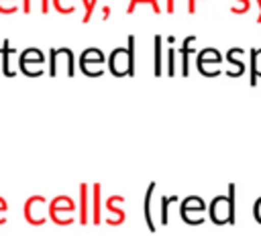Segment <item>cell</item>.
<instances>
[{
	"label": "cell",
	"instance_id": "obj_3",
	"mask_svg": "<svg viewBox=\"0 0 261 236\" xmlns=\"http://www.w3.org/2000/svg\"><path fill=\"white\" fill-rule=\"evenodd\" d=\"M45 55L37 47H29L18 55V71L24 73L27 77H39L45 73Z\"/></svg>",
	"mask_w": 261,
	"mask_h": 236
},
{
	"label": "cell",
	"instance_id": "obj_11",
	"mask_svg": "<svg viewBox=\"0 0 261 236\" xmlns=\"http://www.w3.org/2000/svg\"><path fill=\"white\" fill-rule=\"evenodd\" d=\"M90 195H92V185L88 183H80V205H77V212H80V224L86 226L90 222Z\"/></svg>",
	"mask_w": 261,
	"mask_h": 236
},
{
	"label": "cell",
	"instance_id": "obj_26",
	"mask_svg": "<svg viewBox=\"0 0 261 236\" xmlns=\"http://www.w3.org/2000/svg\"><path fill=\"white\" fill-rule=\"evenodd\" d=\"M96 2H98V0H82V4H84V16H82V22H90Z\"/></svg>",
	"mask_w": 261,
	"mask_h": 236
},
{
	"label": "cell",
	"instance_id": "obj_30",
	"mask_svg": "<svg viewBox=\"0 0 261 236\" xmlns=\"http://www.w3.org/2000/svg\"><path fill=\"white\" fill-rule=\"evenodd\" d=\"M188 12H190V14L196 12V0H188Z\"/></svg>",
	"mask_w": 261,
	"mask_h": 236
},
{
	"label": "cell",
	"instance_id": "obj_14",
	"mask_svg": "<svg viewBox=\"0 0 261 236\" xmlns=\"http://www.w3.org/2000/svg\"><path fill=\"white\" fill-rule=\"evenodd\" d=\"M157 189V183L151 181L147 191H145V203H143V216H145V222H147V228L149 232H155V222H153V208H151V201H153V193Z\"/></svg>",
	"mask_w": 261,
	"mask_h": 236
},
{
	"label": "cell",
	"instance_id": "obj_27",
	"mask_svg": "<svg viewBox=\"0 0 261 236\" xmlns=\"http://www.w3.org/2000/svg\"><path fill=\"white\" fill-rule=\"evenodd\" d=\"M16 0H0V14H14L18 6L14 4Z\"/></svg>",
	"mask_w": 261,
	"mask_h": 236
},
{
	"label": "cell",
	"instance_id": "obj_10",
	"mask_svg": "<svg viewBox=\"0 0 261 236\" xmlns=\"http://www.w3.org/2000/svg\"><path fill=\"white\" fill-rule=\"evenodd\" d=\"M196 37L194 35H188L181 43H179V59H181V77H188L190 75V57L196 55Z\"/></svg>",
	"mask_w": 261,
	"mask_h": 236
},
{
	"label": "cell",
	"instance_id": "obj_16",
	"mask_svg": "<svg viewBox=\"0 0 261 236\" xmlns=\"http://www.w3.org/2000/svg\"><path fill=\"white\" fill-rule=\"evenodd\" d=\"M249 57H251V69H249L251 77H249V83H251V87H255L259 77H261V49H251Z\"/></svg>",
	"mask_w": 261,
	"mask_h": 236
},
{
	"label": "cell",
	"instance_id": "obj_2",
	"mask_svg": "<svg viewBox=\"0 0 261 236\" xmlns=\"http://www.w3.org/2000/svg\"><path fill=\"white\" fill-rule=\"evenodd\" d=\"M65 67V75L73 77L75 75V59L73 51L69 47H51L49 49V75L57 77L59 69Z\"/></svg>",
	"mask_w": 261,
	"mask_h": 236
},
{
	"label": "cell",
	"instance_id": "obj_22",
	"mask_svg": "<svg viewBox=\"0 0 261 236\" xmlns=\"http://www.w3.org/2000/svg\"><path fill=\"white\" fill-rule=\"evenodd\" d=\"M177 199H179L177 195L161 197V216H159V222H161L163 226H167V222H169V205H171V203H175Z\"/></svg>",
	"mask_w": 261,
	"mask_h": 236
},
{
	"label": "cell",
	"instance_id": "obj_9",
	"mask_svg": "<svg viewBox=\"0 0 261 236\" xmlns=\"http://www.w3.org/2000/svg\"><path fill=\"white\" fill-rule=\"evenodd\" d=\"M208 216L214 224L222 226V224H228V199L226 195H216L208 208Z\"/></svg>",
	"mask_w": 261,
	"mask_h": 236
},
{
	"label": "cell",
	"instance_id": "obj_28",
	"mask_svg": "<svg viewBox=\"0 0 261 236\" xmlns=\"http://www.w3.org/2000/svg\"><path fill=\"white\" fill-rule=\"evenodd\" d=\"M6 212H8V201L0 195V226H2V224H6V216H4Z\"/></svg>",
	"mask_w": 261,
	"mask_h": 236
},
{
	"label": "cell",
	"instance_id": "obj_19",
	"mask_svg": "<svg viewBox=\"0 0 261 236\" xmlns=\"http://www.w3.org/2000/svg\"><path fill=\"white\" fill-rule=\"evenodd\" d=\"M80 61H86V63H106V57L104 53L98 49V47H88L82 55H80Z\"/></svg>",
	"mask_w": 261,
	"mask_h": 236
},
{
	"label": "cell",
	"instance_id": "obj_15",
	"mask_svg": "<svg viewBox=\"0 0 261 236\" xmlns=\"http://www.w3.org/2000/svg\"><path fill=\"white\" fill-rule=\"evenodd\" d=\"M153 73L155 77H161L163 75V37L161 35H155L153 39Z\"/></svg>",
	"mask_w": 261,
	"mask_h": 236
},
{
	"label": "cell",
	"instance_id": "obj_13",
	"mask_svg": "<svg viewBox=\"0 0 261 236\" xmlns=\"http://www.w3.org/2000/svg\"><path fill=\"white\" fill-rule=\"evenodd\" d=\"M102 185L100 183H92V195H90V201H92V210H90V220L92 224H100L102 222Z\"/></svg>",
	"mask_w": 261,
	"mask_h": 236
},
{
	"label": "cell",
	"instance_id": "obj_32",
	"mask_svg": "<svg viewBox=\"0 0 261 236\" xmlns=\"http://www.w3.org/2000/svg\"><path fill=\"white\" fill-rule=\"evenodd\" d=\"M257 6H259V16H257V22L261 24V0H257Z\"/></svg>",
	"mask_w": 261,
	"mask_h": 236
},
{
	"label": "cell",
	"instance_id": "obj_7",
	"mask_svg": "<svg viewBox=\"0 0 261 236\" xmlns=\"http://www.w3.org/2000/svg\"><path fill=\"white\" fill-rule=\"evenodd\" d=\"M106 69L114 75V77H124L130 71V63H128V51L126 47H116L112 49V53L106 59Z\"/></svg>",
	"mask_w": 261,
	"mask_h": 236
},
{
	"label": "cell",
	"instance_id": "obj_20",
	"mask_svg": "<svg viewBox=\"0 0 261 236\" xmlns=\"http://www.w3.org/2000/svg\"><path fill=\"white\" fill-rule=\"evenodd\" d=\"M126 51H128V63H130L128 75L135 77V73H137V61H135V57H137V39L133 35H128V39H126Z\"/></svg>",
	"mask_w": 261,
	"mask_h": 236
},
{
	"label": "cell",
	"instance_id": "obj_8",
	"mask_svg": "<svg viewBox=\"0 0 261 236\" xmlns=\"http://www.w3.org/2000/svg\"><path fill=\"white\" fill-rule=\"evenodd\" d=\"M14 55H16L14 47L10 45L8 39H4L2 47H0V69H2L4 77H14L18 71V67H14Z\"/></svg>",
	"mask_w": 261,
	"mask_h": 236
},
{
	"label": "cell",
	"instance_id": "obj_17",
	"mask_svg": "<svg viewBox=\"0 0 261 236\" xmlns=\"http://www.w3.org/2000/svg\"><path fill=\"white\" fill-rule=\"evenodd\" d=\"M241 53H245L241 47H232V49H228V51H226V61H228V65H234V67H237V69H234V73H232L230 77H239V75H243V73H245V61L237 59V55H241Z\"/></svg>",
	"mask_w": 261,
	"mask_h": 236
},
{
	"label": "cell",
	"instance_id": "obj_31",
	"mask_svg": "<svg viewBox=\"0 0 261 236\" xmlns=\"http://www.w3.org/2000/svg\"><path fill=\"white\" fill-rule=\"evenodd\" d=\"M108 16H110V8L104 6V8H102V20H108Z\"/></svg>",
	"mask_w": 261,
	"mask_h": 236
},
{
	"label": "cell",
	"instance_id": "obj_25",
	"mask_svg": "<svg viewBox=\"0 0 261 236\" xmlns=\"http://www.w3.org/2000/svg\"><path fill=\"white\" fill-rule=\"evenodd\" d=\"M53 8L59 12V14H73L75 12V4L71 2H65V0H51Z\"/></svg>",
	"mask_w": 261,
	"mask_h": 236
},
{
	"label": "cell",
	"instance_id": "obj_5",
	"mask_svg": "<svg viewBox=\"0 0 261 236\" xmlns=\"http://www.w3.org/2000/svg\"><path fill=\"white\" fill-rule=\"evenodd\" d=\"M22 216L31 226H43L49 220L47 218V199H45V195H39V193L31 195L22 205Z\"/></svg>",
	"mask_w": 261,
	"mask_h": 236
},
{
	"label": "cell",
	"instance_id": "obj_18",
	"mask_svg": "<svg viewBox=\"0 0 261 236\" xmlns=\"http://www.w3.org/2000/svg\"><path fill=\"white\" fill-rule=\"evenodd\" d=\"M228 226H234L237 222V185L234 183H228Z\"/></svg>",
	"mask_w": 261,
	"mask_h": 236
},
{
	"label": "cell",
	"instance_id": "obj_29",
	"mask_svg": "<svg viewBox=\"0 0 261 236\" xmlns=\"http://www.w3.org/2000/svg\"><path fill=\"white\" fill-rule=\"evenodd\" d=\"M253 218L257 224H261V197H257V201L253 203Z\"/></svg>",
	"mask_w": 261,
	"mask_h": 236
},
{
	"label": "cell",
	"instance_id": "obj_24",
	"mask_svg": "<svg viewBox=\"0 0 261 236\" xmlns=\"http://www.w3.org/2000/svg\"><path fill=\"white\" fill-rule=\"evenodd\" d=\"M175 57H177V51H175L173 47H169V49H167V69H165L167 77H175V73H177V67H175Z\"/></svg>",
	"mask_w": 261,
	"mask_h": 236
},
{
	"label": "cell",
	"instance_id": "obj_21",
	"mask_svg": "<svg viewBox=\"0 0 261 236\" xmlns=\"http://www.w3.org/2000/svg\"><path fill=\"white\" fill-rule=\"evenodd\" d=\"M80 69H82V73L88 75V77H100V75L106 71L102 63H86V61H80Z\"/></svg>",
	"mask_w": 261,
	"mask_h": 236
},
{
	"label": "cell",
	"instance_id": "obj_1",
	"mask_svg": "<svg viewBox=\"0 0 261 236\" xmlns=\"http://www.w3.org/2000/svg\"><path fill=\"white\" fill-rule=\"evenodd\" d=\"M77 205L69 195H55L49 203H47V218L57 224V226H71L75 222L73 214H75Z\"/></svg>",
	"mask_w": 261,
	"mask_h": 236
},
{
	"label": "cell",
	"instance_id": "obj_12",
	"mask_svg": "<svg viewBox=\"0 0 261 236\" xmlns=\"http://www.w3.org/2000/svg\"><path fill=\"white\" fill-rule=\"evenodd\" d=\"M124 201V195H120V193H112L108 199H106V210H108V214H112V216H116L114 218V222L110 224V226H120L122 222H124V218H126V212L120 208V203Z\"/></svg>",
	"mask_w": 261,
	"mask_h": 236
},
{
	"label": "cell",
	"instance_id": "obj_4",
	"mask_svg": "<svg viewBox=\"0 0 261 236\" xmlns=\"http://www.w3.org/2000/svg\"><path fill=\"white\" fill-rule=\"evenodd\" d=\"M220 63H222V55L218 53V49L214 47H206L202 49L200 53H196V69L206 75V77H216L222 73L220 69Z\"/></svg>",
	"mask_w": 261,
	"mask_h": 236
},
{
	"label": "cell",
	"instance_id": "obj_6",
	"mask_svg": "<svg viewBox=\"0 0 261 236\" xmlns=\"http://www.w3.org/2000/svg\"><path fill=\"white\" fill-rule=\"evenodd\" d=\"M204 210H206V203H204V199L202 197H198V195H190V197H186L184 201H181V220L186 222V224H192V226H200L202 222H204Z\"/></svg>",
	"mask_w": 261,
	"mask_h": 236
},
{
	"label": "cell",
	"instance_id": "obj_23",
	"mask_svg": "<svg viewBox=\"0 0 261 236\" xmlns=\"http://www.w3.org/2000/svg\"><path fill=\"white\" fill-rule=\"evenodd\" d=\"M137 4H149V6L153 8L155 14H161V6L157 4V0H130L128 6H126V14H133L135 8H137Z\"/></svg>",
	"mask_w": 261,
	"mask_h": 236
}]
</instances>
